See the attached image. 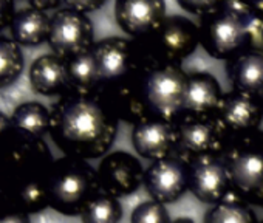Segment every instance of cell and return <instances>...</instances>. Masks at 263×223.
Masks as SVG:
<instances>
[{"label": "cell", "instance_id": "cell-1", "mask_svg": "<svg viewBox=\"0 0 263 223\" xmlns=\"http://www.w3.org/2000/svg\"><path fill=\"white\" fill-rule=\"evenodd\" d=\"M50 114L51 140L65 157L96 160L116 140L119 121L101 88H70L51 105Z\"/></svg>", "mask_w": 263, "mask_h": 223}, {"label": "cell", "instance_id": "cell-2", "mask_svg": "<svg viewBox=\"0 0 263 223\" xmlns=\"http://www.w3.org/2000/svg\"><path fill=\"white\" fill-rule=\"evenodd\" d=\"M54 158L44 140L10 131L0 138V189L7 197L31 181H45Z\"/></svg>", "mask_w": 263, "mask_h": 223}, {"label": "cell", "instance_id": "cell-3", "mask_svg": "<svg viewBox=\"0 0 263 223\" xmlns=\"http://www.w3.org/2000/svg\"><path fill=\"white\" fill-rule=\"evenodd\" d=\"M45 188L48 205L62 215H81L85 205L101 191L96 169L74 157H62L53 161Z\"/></svg>", "mask_w": 263, "mask_h": 223}, {"label": "cell", "instance_id": "cell-4", "mask_svg": "<svg viewBox=\"0 0 263 223\" xmlns=\"http://www.w3.org/2000/svg\"><path fill=\"white\" fill-rule=\"evenodd\" d=\"M221 157L232 192L248 205L263 206V131L231 138Z\"/></svg>", "mask_w": 263, "mask_h": 223}, {"label": "cell", "instance_id": "cell-5", "mask_svg": "<svg viewBox=\"0 0 263 223\" xmlns=\"http://www.w3.org/2000/svg\"><path fill=\"white\" fill-rule=\"evenodd\" d=\"M137 82L151 118L175 124L183 117L187 73L181 65H146L137 75Z\"/></svg>", "mask_w": 263, "mask_h": 223}, {"label": "cell", "instance_id": "cell-6", "mask_svg": "<svg viewBox=\"0 0 263 223\" xmlns=\"http://www.w3.org/2000/svg\"><path fill=\"white\" fill-rule=\"evenodd\" d=\"M144 64L181 65L198 47V25L184 16H167L149 36L134 39Z\"/></svg>", "mask_w": 263, "mask_h": 223}, {"label": "cell", "instance_id": "cell-7", "mask_svg": "<svg viewBox=\"0 0 263 223\" xmlns=\"http://www.w3.org/2000/svg\"><path fill=\"white\" fill-rule=\"evenodd\" d=\"M217 115H183L175 123V152L189 161L203 155H221L231 141Z\"/></svg>", "mask_w": 263, "mask_h": 223}, {"label": "cell", "instance_id": "cell-8", "mask_svg": "<svg viewBox=\"0 0 263 223\" xmlns=\"http://www.w3.org/2000/svg\"><path fill=\"white\" fill-rule=\"evenodd\" d=\"M90 51L96 64L99 88H110L134 79L141 68L147 65L144 64L135 41L118 36L95 42Z\"/></svg>", "mask_w": 263, "mask_h": 223}, {"label": "cell", "instance_id": "cell-9", "mask_svg": "<svg viewBox=\"0 0 263 223\" xmlns=\"http://www.w3.org/2000/svg\"><path fill=\"white\" fill-rule=\"evenodd\" d=\"M198 38L203 50L214 59L229 61L245 51L246 19L220 7L204 16L198 24Z\"/></svg>", "mask_w": 263, "mask_h": 223}, {"label": "cell", "instance_id": "cell-10", "mask_svg": "<svg viewBox=\"0 0 263 223\" xmlns=\"http://www.w3.org/2000/svg\"><path fill=\"white\" fill-rule=\"evenodd\" d=\"M48 45L53 54L64 61L88 53L95 45V30L90 17L62 5L51 16Z\"/></svg>", "mask_w": 263, "mask_h": 223}, {"label": "cell", "instance_id": "cell-11", "mask_svg": "<svg viewBox=\"0 0 263 223\" xmlns=\"http://www.w3.org/2000/svg\"><path fill=\"white\" fill-rule=\"evenodd\" d=\"M187 189L206 205L223 201L231 192V180L221 155H203L187 161Z\"/></svg>", "mask_w": 263, "mask_h": 223}, {"label": "cell", "instance_id": "cell-12", "mask_svg": "<svg viewBox=\"0 0 263 223\" xmlns=\"http://www.w3.org/2000/svg\"><path fill=\"white\" fill-rule=\"evenodd\" d=\"M144 168L135 155L116 151L105 155L98 169L99 189L113 197H125L144 184Z\"/></svg>", "mask_w": 263, "mask_h": 223}, {"label": "cell", "instance_id": "cell-13", "mask_svg": "<svg viewBox=\"0 0 263 223\" xmlns=\"http://www.w3.org/2000/svg\"><path fill=\"white\" fill-rule=\"evenodd\" d=\"M151 200L161 205L175 203L187 191V161L172 154L154 161L144 172V184Z\"/></svg>", "mask_w": 263, "mask_h": 223}, {"label": "cell", "instance_id": "cell-14", "mask_svg": "<svg viewBox=\"0 0 263 223\" xmlns=\"http://www.w3.org/2000/svg\"><path fill=\"white\" fill-rule=\"evenodd\" d=\"M215 115L232 138L251 134L263 121V99L231 90L223 93Z\"/></svg>", "mask_w": 263, "mask_h": 223}, {"label": "cell", "instance_id": "cell-15", "mask_svg": "<svg viewBox=\"0 0 263 223\" xmlns=\"http://www.w3.org/2000/svg\"><path fill=\"white\" fill-rule=\"evenodd\" d=\"M166 17L164 0H118L115 4L116 24L135 39L149 36Z\"/></svg>", "mask_w": 263, "mask_h": 223}, {"label": "cell", "instance_id": "cell-16", "mask_svg": "<svg viewBox=\"0 0 263 223\" xmlns=\"http://www.w3.org/2000/svg\"><path fill=\"white\" fill-rule=\"evenodd\" d=\"M132 144L137 154L146 160H163L175 152V124L149 118L134 126Z\"/></svg>", "mask_w": 263, "mask_h": 223}, {"label": "cell", "instance_id": "cell-17", "mask_svg": "<svg viewBox=\"0 0 263 223\" xmlns=\"http://www.w3.org/2000/svg\"><path fill=\"white\" fill-rule=\"evenodd\" d=\"M221 98V85L215 76L206 71L187 73L183 115H214Z\"/></svg>", "mask_w": 263, "mask_h": 223}, {"label": "cell", "instance_id": "cell-18", "mask_svg": "<svg viewBox=\"0 0 263 223\" xmlns=\"http://www.w3.org/2000/svg\"><path fill=\"white\" fill-rule=\"evenodd\" d=\"M30 85L42 96H62L70 90L67 61L56 54H42L30 67Z\"/></svg>", "mask_w": 263, "mask_h": 223}, {"label": "cell", "instance_id": "cell-19", "mask_svg": "<svg viewBox=\"0 0 263 223\" xmlns=\"http://www.w3.org/2000/svg\"><path fill=\"white\" fill-rule=\"evenodd\" d=\"M226 76L234 91L263 99V53L241 51L226 61Z\"/></svg>", "mask_w": 263, "mask_h": 223}, {"label": "cell", "instance_id": "cell-20", "mask_svg": "<svg viewBox=\"0 0 263 223\" xmlns=\"http://www.w3.org/2000/svg\"><path fill=\"white\" fill-rule=\"evenodd\" d=\"M113 110L118 121L137 126L151 118L147 105L141 96L137 76L127 82L113 85L110 88H101Z\"/></svg>", "mask_w": 263, "mask_h": 223}, {"label": "cell", "instance_id": "cell-21", "mask_svg": "<svg viewBox=\"0 0 263 223\" xmlns=\"http://www.w3.org/2000/svg\"><path fill=\"white\" fill-rule=\"evenodd\" d=\"M51 17L45 11H39L27 5L16 11V16L10 25L11 39L21 47H36L48 42Z\"/></svg>", "mask_w": 263, "mask_h": 223}, {"label": "cell", "instance_id": "cell-22", "mask_svg": "<svg viewBox=\"0 0 263 223\" xmlns=\"http://www.w3.org/2000/svg\"><path fill=\"white\" fill-rule=\"evenodd\" d=\"M51 114L50 110L36 101L24 102L17 105L11 115V127L16 132L30 135L37 140H44L50 134Z\"/></svg>", "mask_w": 263, "mask_h": 223}, {"label": "cell", "instance_id": "cell-23", "mask_svg": "<svg viewBox=\"0 0 263 223\" xmlns=\"http://www.w3.org/2000/svg\"><path fill=\"white\" fill-rule=\"evenodd\" d=\"M204 223H260L246 201L231 192L223 201L211 206Z\"/></svg>", "mask_w": 263, "mask_h": 223}, {"label": "cell", "instance_id": "cell-24", "mask_svg": "<svg viewBox=\"0 0 263 223\" xmlns=\"http://www.w3.org/2000/svg\"><path fill=\"white\" fill-rule=\"evenodd\" d=\"M82 223H119L122 217V206L119 200L99 191L82 209Z\"/></svg>", "mask_w": 263, "mask_h": 223}, {"label": "cell", "instance_id": "cell-25", "mask_svg": "<svg viewBox=\"0 0 263 223\" xmlns=\"http://www.w3.org/2000/svg\"><path fill=\"white\" fill-rule=\"evenodd\" d=\"M25 59L21 45L11 38L0 36V90L13 85L22 75Z\"/></svg>", "mask_w": 263, "mask_h": 223}, {"label": "cell", "instance_id": "cell-26", "mask_svg": "<svg viewBox=\"0 0 263 223\" xmlns=\"http://www.w3.org/2000/svg\"><path fill=\"white\" fill-rule=\"evenodd\" d=\"M8 201L11 208L27 212L28 215L39 214L45 208H50L45 181H31L24 184L8 197Z\"/></svg>", "mask_w": 263, "mask_h": 223}, {"label": "cell", "instance_id": "cell-27", "mask_svg": "<svg viewBox=\"0 0 263 223\" xmlns=\"http://www.w3.org/2000/svg\"><path fill=\"white\" fill-rule=\"evenodd\" d=\"M70 88L74 90H93L99 88L98 70L91 51L84 53L71 61H67Z\"/></svg>", "mask_w": 263, "mask_h": 223}, {"label": "cell", "instance_id": "cell-28", "mask_svg": "<svg viewBox=\"0 0 263 223\" xmlns=\"http://www.w3.org/2000/svg\"><path fill=\"white\" fill-rule=\"evenodd\" d=\"M169 211L164 205L147 200L138 205L130 215V223H171Z\"/></svg>", "mask_w": 263, "mask_h": 223}, {"label": "cell", "instance_id": "cell-29", "mask_svg": "<svg viewBox=\"0 0 263 223\" xmlns=\"http://www.w3.org/2000/svg\"><path fill=\"white\" fill-rule=\"evenodd\" d=\"M178 5L192 14L197 16H204L220 7V2L217 0H178Z\"/></svg>", "mask_w": 263, "mask_h": 223}, {"label": "cell", "instance_id": "cell-30", "mask_svg": "<svg viewBox=\"0 0 263 223\" xmlns=\"http://www.w3.org/2000/svg\"><path fill=\"white\" fill-rule=\"evenodd\" d=\"M62 5L65 8L87 14V13H93L102 8L105 5V0H65V2H62Z\"/></svg>", "mask_w": 263, "mask_h": 223}, {"label": "cell", "instance_id": "cell-31", "mask_svg": "<svg viewBox=\"0 0 263 223\" xmlns=\"http://www.w3.org/2000/svg\"><path fill=\"white\" fill-rule=\"evenodd\" d=\"M16 16L14 2L11 0H0V31L8 28Z\"/></svg>", "mask_w": 263, "mask_h": 223}, {"label": "cell", "instance_id": "cell-32", "mask_svg": "<svg viewBox=\"0 0 263 223\" xmlns=\"http://www.w3.org/2000/svg\"><path fill=\"white\" fill-rule=\"evenodd\" d=\"M0 223H31L30 215L16 208H8L0 214Z\"/></svg>", "mask_w": 263, "mask_h": 223}, {"label": "cell", "instance_id": "cell-33", "mask_svg": "<svg viewBox=\"0 0 263 223\" xmlns=\"http://www.w3.org/2000/svg\"><path fill=\"white\" fill-rule=\"evenodd\" d=\"M28 7L47 13L48 10H61L62 2H59V0H31V2H28Z\"/></svg>", "mask_w": 263, "mask_h": 223}, {"label": "cell", "instance_id": "cell-34", "mask_svg": "<svg viewBox=\"0 0 263 223\" xmlns=\"http://www.w3.org/2000/svg\"><path fill=\"white\" fill-rule=\"evenodd\" d=\"M11 117L5 115L4 112H0V138L5 137L11 131Z\"/></svg>", "mask_w": 263, "mask_h": 223}, {"label": "cell", "instance_id": "cell-35", "mask_svg": "<svg viewBox=\"0 0 263 223\" xmlns=\"http://www.w3.org/2000/svg\"><path fill=\"white\" fill-rule=\"evenodd\" d=\"M10 208V201H8V197H7V194L0 189V214H2L5 209H8Z\"/></svg>", "mask_w": 263, "mask_h": 223}, {"label": "cell", "instance_id": "cell-36", "mask_svg": "<svg viewBox=\"0 0 263 223\" xmlns=\"http://www.w3.org/2000/svg\"><path fill=\"white\" fill-rule=\"evenodd\" d=\"M171 223H195V221L192 218H189V217H178V218L172 220Z\"/></svg>", "mask_w": 263, "mask_h": 223}, {"label": "cell", "instance_id": "cell-37", "mask_svg": "<svg viewBox=\"0 0 263 223\" xmlns=\"http://www.w3.org/2000/svg\"><path fill=\"white\" fill-rule=\"evenodd\" d=\"M261 53H263V44H261Z\"/></svg>", "mask_w": 263, "mask_h": 223}, {"label": "cell", "instance_id": "cell-38", "mask_svg": "<svg viewBox=\"0 0 263 223\" xmlns=\"http://www.w3.org/2000/svg\"><path fill=\"white\" fill-rule=\"evenodd\" d=\"M260 223H263V220H261V221H260Z\"/></svg>", "mask_w": 263, "mask_h": 223}]
</instances>
